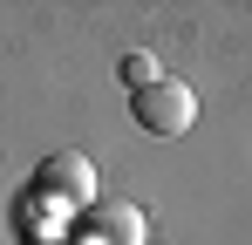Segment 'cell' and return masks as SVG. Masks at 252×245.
Instances as JSON below:
<instances>
[{"label":"cell","mask_w":252,"mask_h":245,"mask_svg":"<svg viewBox=\"0 0 252 245\" xmlns=\"http://www.w3.org/2000/svg\"><path fill=\"white\" fill-rule=\"evenodd\" d=\"M82 232L89 245H143V211L136 204H95Z\"/></svg>","instance_id":"obj_3"},{"label":"cell","mask_w":252,"mask_h":245,"mask_svg":"<svg viewBox=\"0 0 252 245\" xmlns=\"http://www.w3.org/2000/svg\"><path fill=\"white\" fill-rule=\"evenodd\" d=\"M34 198L55 204V211H89V204H95V163L75 157V150H55V157L34 170Z\"/></svg>","instance_id":"obj_1"},{"label":"cell","mask_w":252,"mask_h":245,"mask_svg":"<svg viewBox=\"0 0 252 245\" xmlns=\"http://www.w3.org/2000/svg\"><path fill=\"white\" fill-rule=\"evenodd\" d=\"M123 82H129V95L150 89V82H157V55H150V48H129L123 55Z\"/></svg>","instance_id":"obj_4"},{"label":"cell","mask_w":252,"mask_h":245,"mask_svg":"<svg viewBox=\"0 0 252 245\" xmlns=\"http://www.w3.org/2000/svg\"><path fill=\"white\" fill-rule=\"evenodd\" d=\"M136 122H143L150 136H184V129L198 122V95L177 75H157L150 89H136Z\"/></svg>","instance_id":"obj_2"}]
</instances>
